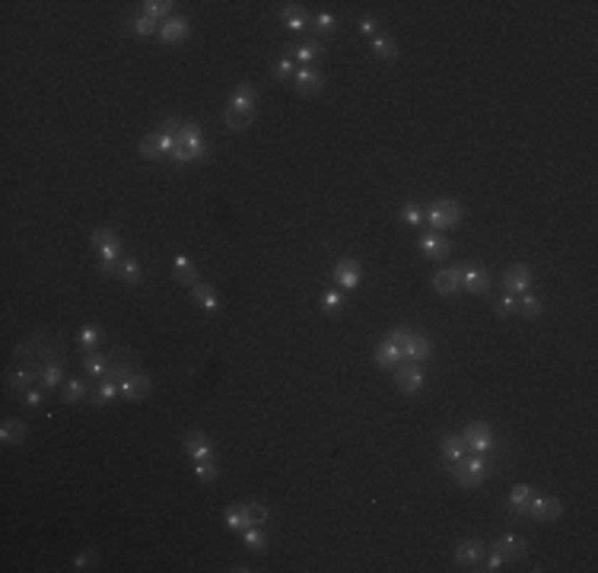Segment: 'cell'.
Listing matches in <instances>:
<instances>
[{
  "label": "cell",
  "instance_id": "cell-1",
  "mask_svg": "<svg viewBox=\"0 0 598 573\" xmlns=\"http://www.w3.org/2000/svg\"><path fill=\"white\" fill-rule=\"evenodd\" d=\"M54 357H64V347H61V341H54L51 334H45V331H36L32 338H26L23 344H16V351H13L16 366H32V370H42Z\"/></svg>",
  "mask_w": 598,
  "mask_h": 573
},
{
  "label": "cell",
  "instance_id": "cell-2",
  "mask_svg": "<svg viewBox=\"0 0 598 573\" xmlns=\"http://www.w3.org/2000/svg\"><path fill=\"white\" fill-rule=\"evenodd\" d=\"M90 242L99 255V274L118 277V264H121V258H125V242H121V236L115 233L112 227H96Z\"/></svg>",
  "mask_w": 598,
  "mask_h": 573
},
{
  "label": "cell",
  "instance_id": "cell-3",
  "mask_svg": "<svg viewBox=\"0 0 598 573\" xmlns=\"http://www.w3.org/2000/svg\"><path fill=\"white\" fill-rule=\"evenodd\" d=\"M446 475L452 478L458 487H481V484L487 481V475H491V462L481 453L468 455V459L461 455L458 462H446Z\"/></svg>",
  "mask_w": 598,
  "mask_h": 573
},
{
  "label": "cell",
  "instance_id": "cell-4",
  "mask_svg": "<svg viewBox=\"0 0 598 573\" xmlns=\"http://www.w3.org/2000/svg\"><path fill=\"white\" fill-rule=\"evenodd\" d=\"M461 217H465V210H461V204L452 201V197H436V201H430L424 207V220L430 223V229H436V233L458 227Z\"/></svg>",
  "mask_w": 598,
  "mask_h": 573
},
{
  "label": "cell",
  "instance_id": "cell-5",
  "mask_svg": "<svg viewBox=\"0 0 598 573\" xmlns=\"http://www.w3.org/2000/svg\"><path fill=\"white\" fill-rule=\"evenodd\" d=\"M105 357H108V370H105L102 379H115L121 386L127 376L137 373V357H134V351H127V347H115V351H108Z\"/></svg>",
  "mask_w": 598,
  "mask_h": 573
},
{
  "label": "cell",
  "instance_id": "cell-6",
  "mask_svg": "<svg viewBox=\"0 0 598 573\" xmlns=\"http://www.w3.org/2000/svg\"><path fill=\"white\" fill-rule=\"evenodd\" d=\"M461 290H468L471 296H487L491 293V271L481 264H465L461 268Z\"/></svg>",
  "mask_w": 598,
  "mask_h": 573
},
{
  "label": "cell",
  "instance_id": "cell-7",
  "mask_svg": "<svg viewBox=\"0 0 598 573\" xmlns=\"http://www.w3.org/2000/svg\"><path fill=\"white\" fill-rule=\"evenodd\" d=\"M179 140L188 147V153H192V160H207L210 147L207 140H204V131L198 121H182V131H179Z\"/></svg>",
  "mask_w": 598,
  "mask_h": 573
},
{
  "label": "cell",
  "instance_id": "cell-8",
  "mask_svg": "<svg viewBox=\"0 0 598 573\" xmlns=\"http://www.w3.org/2000/svg\"><path fill=\"white\" fill-rule=\"evenodd\" d=\"M392 373H395V386L401 388V392L414 395V392H420V388H424V370H420V363L401 360V363Z\"/></svg>",
  "mask_w": 598,
  "mask_h": 573
},
{
  "label": "cell",
  "instance_id": "cell-9",
  "mask_svg": "<svg viewBox=\"0 0 598 573\" xmlns=\"http://www.w3.org/2000/svg\"><path fill=\"white\" fill-rule=\"evenodd\" d=\"M172 147H175V138H166L162 131H150L140 140V156L144 160H166V156H172Z\"/></svg>",
  "mask_w": 598,
  "mask_h": 573
},
{
  "label": "cell",
  "instance_id": "cell-10",
  "mask_svg": "<svg viewBox=\"0 0 598 573\" xmlns=\"http://www.w3.org/2000/svg\"><path fill=\"white\" fill-rule=\"evenodd\" d=\"M360 274H363V264H360L357 258H341V262L331 268V281H335V286H341V290L360 286Z\"/></svg>",
  "mask_w": 598,
  "mask_h": 573
},
{
  "label": "cell",
  "instance_id": "cell-11",
  "mask_svg": "<svg viewBox=\"0 0 598 573\" xmlns=\"http://www.w3.org/2000/svg\"><path fill=\"white\" fill-rule=\"evenodd\" d=\"M484 561V542L481 538H465V542L455 548V564L461 570H478Z\"/></svg>",
  "mask_w": 598,
  "mask_h": 573
},
{
  "label": "cell",
  "instance_id": "cell-12",
  "mask_svg": "<svg viewBox=\"0 0 598 573\" xmlns=\"http://www.w3.org/2000/svg\"><path fill=\"white\" fill-rule=\"evenodd\" d=\"M461 440H465V446L471 449V453H481L484 455L487 449H493V433L487 424H481V420H474V424H468L461 430Z\"/></svg>",
  "mask_w": 598,
  "mask_h": 573
},
{
  "label": "cell",
  "instance_id": "cell-13",
  "mask_svg": "<svg viewBox=\"0 0 598 573\" xmlns=\"http://www.w3.org/2000/svg\"><path fill=\"white\" fill-rule=\"evenodd\" d=\"M290 51H293V61H296V67H312V61L315 58H322V51H325V45H322V38L318 36H305L299 45H290Z\"/></svg>",
  "mask_w": 598,
  "mask_h": 573
},
{
  "label": "cell",
  "instance_id": "cell-14",
  "mask_svg": "<svg viewBox=\"0 0 598 573\" xmlns=\"http://www.w3.org/2000/svg\"><path fill=\"white\" fill-rule=\"evenodd\" d=\"M293 86H296L299 96H315V93L325 90V77L315 71V67H296Z\"/></svg>",
  "mask_w": 598,
  "mask_h": 573
},
{
  "label": "cell",
  "instance_id": "cell-15",
  "mask_svg": "<svg viewBox=\"0 0 598 573\" xmlns=\"http://www.w3.org/2000/svg\"><path fill=\"white\" fill-rule=\"evenodd\" d=\"M430 353H433V341L420 331H414L411 341L401 347V357L411 360V363H424V360H430Z\"/></svg>",
  "mask_w": 598,
  "mask_h": 573
},
{
  "label": "cell",
  "instance_id": "cell-16",
  "mask_svg": "<svg viewBox=\"0 0 598 573\" xmlns=\"http://www.w3.org/2000/svg\"><path fill=\"white\" fill-rule=\"evenodd\" d=\"M188 29H192V26H188L185 16H172V19H166V23H159V32H156V36H159L162 45H179V42L188 38Z\"/></svg>",
  "mask_w": 598,
  "mask_h": 573
},
{
  "label": "cell",
  "instance_id": "cell-17",
  "mask_svg": "<svg viewBox=\"0 0 598 573\" xmlns=\"http://www.w3.org/2000/svg\"><path fill=\"white\" fill-rule=\"evenodd\" d=\"M503 286H506L509 293H528L532 290V271H528L525 264H509V268L503 271Z\"/></svg>",
  "mask_w": 598,
  "mask_h": 573
},
{
  "label": "cell",
  "instance_id": "cell-18",
  "mask_svg": "<svg viewBox=\"0 0 598 573\" xmlns=\"http://www.w3.org/2000/svg\"><path fill=\"white\" fill-rule=\"evenodd\" d=\"M560 513H563V507L557 497H535L532 507H528V516L538 522H554V520H560Z\"/></svg>",
  "mask_w": 598,
  "mask_h": 573
},
{
  "label": "cell",
  "instance_id": "cell-19",
  "mask_svg": "<svg viewBox=\"0 0 598 573\" xmlns=\"http://www.w3.org/2000/svg\"><path fill=\"white\" fill-rule=\"evenodd\" d=\"M493 551H500L503 561H522V557L528 554V538H522V535H503V538H497Z\"/></svg>",
  "mask_w": 598,
  "mask_h": 573
},
{
  "label": "cell",
  "instance_id": "cell-20",
  "mask_svg": "<svg viewBox=\"0 0 598 573\" xmlns=\"http://www.w3.org/2000/svg\"><path fill=\"white\" fill-rule=\"evenodd\" d=\"M433 290L439 296H455L461 290V268H443L433 274Z\"/></svg>",
  "mask_w": 598,
  "mask_h": 573
},
{
  "label": "cell",
  "instance_id": "cell-21",
  "mask_svg": "<svg viewBox=\"0 0 598 573\" xmlns=\"http://www.w3.org/2000/svg\"><path fill=\"white\" fill-rule=\"evenodd\" d=\"M185 453L192 455V462L214 459V446H210L207 433H201V430H188V436H185Z\"/></svg>",
  "mask_w": 598,
  "mask_h": 573
},
{
  "label": "cell",
  "instance_id": "cell-22",
  "mask_svg": "<svg viewBox=\"0 0 598 573\" xmlns=\"http://www.w3.org/2000/svg\"><path fill=\"white\" fill-rule=\"evenodd\" d=\"M280 19H283V23H287L293 32H309V26H312V16L305 13L303 4H283V6H280Z\"/></svg>",
  "mask_w": 598,
  "mask_h": 573
},
{
  "label": "cell",
  "instance_id": "cell-23",
  "mask_svg": "<svg viewBox=\"0 0 598 573\" xmlns=\"http://www.w3.org/2000/svg\"><path fill=\"white\" fill-rule=\"evenodd\" d=\"M192 299L201 306L204 312H207V316H216V312H220V299H216V290H214V286H210L207 281H198V284L192 286Z\"/></svg>",
  "mask_w": 598,
  "mask_h": 573
},
{
  "label": "cell",
  "instance_id": "cell-24",
  "mask_svg": "<svg viewBox=\"0 0 598 573\" xmlns=\"http://www.w3.org/2000/svg\"><path fill=\"white\" fill-rule=\"evenodd\" d=\"M251 121H255V108H236V105H226L223 112V125L229 131H248Z\"/></svg>",
  "mask_w": 598,
  "mask_h": 573
},
{
  "label": "cell",
  "instance_id": "cell-25",
  "mask_svg": "<svg viewBox=\"0 0 598 573\" xmlns=\"http://www.w3.org/2000/svg\"><path fill=\"white\" fill-rule=\"evenodd\" d=\"M147 395H150V376H144V373H134V376H127L121 382V398L140 401V398H147Z\"/></svg>",
  "mask_w": 598,
  "mask_h": 573
},
{
  "label": "cell",
  "instance_id": "cell-26",
  "mask_svg": "<svg viewBox=\"0 0 598 573\" xmlns=\"http://www.w3.org/2000/svg\"><path fill=\"white\" fill-rule=\"evenodd\" d=\"M532 500H535V487H528V484H515V487L509 490V510H513L515 516H528Z\"/></svg>",
  "mask_w": 598,
  "mask_h": 573
},
{
  "label": "cell",
  "instance_id": "cell-27",
  "mask_svg": "<svg viewBox=\"0 0 598 573\" xmlns=\"http://www.w3.org/2000/svg\"><path fill=\"white\" fill-rule=\"evenodd\" d=\"M420 249H424L430 258H446L448 252H452V245H448V239H446L443 233L430 229V233H424V236H420Z\"/></svg>",
  "mask_w": 598,
  "mask_h": 573
},
{
  "label": "cell",
  "instance_id": "cell-28",
  "mask_svg": "<svg viewBox=\"0 0 598 573\" xmlns=\"http://www.w3.org/2000/svg\"><path fill=\"white\" fill-rule=\"evenodd\" d=\"M372 360H376L379 370H395V366L404 357H401V347L398 344H392V341H382V344L376 347V353H372Z\"/></svg>",
  "mask_w": 598,
  "mask_h": 573
},
{
  "label": "cell",
  "instance_id": "cell-29",
  "mask_svg": "<svg viewBox=\"0 0 598 573\" xmlns=\"http://www.w3.org/2000/svg\"><path fill=\"white\" fill-rule=\"evenodd\" d=\"M61 379H64V357H54L48 363L38 370V386L42 388H54L61 386Z\"/></svg>",
  "mask_w": 598,
  "mask_h": 573
},
{
  "label": "cell",
  "instance_id": "cell-30",
  "mask_svg": "<svg viewBox=\"0 0 598 573\" xmlns=\"http://www.w3.org/2000/svg\"><path fill=\"white\" fill-rule=\"evenodd\" d=\"M36 382H38V370H32V366H16V370L6 376V386L16 388V392H29Z\"/></svg>",
  "mask_w": 598,
  "mask_h": 573
},
{
  "label": "cell",
  "instance_id": "cell-31",
  "mask_svg": "<svg viewBox=\"0 0 598 573\" xmlns=\"http://www.w3.org/2000/svg\"><path fill=\"white\" fill-rule=\"evenodd\" d=\"M172 271H175V277H179V284H185V286H194L201 281L198 268L192 264V258H188V255H175L172 258Z\"/></svg>",
  "mask_w": 598,
  "mask_h": 573
},
{
  "label": "cell",
  "instance_id": "cell-32",
  "mask_svg": "<svg viewBox=\"0 0 598 573\" xmlns=\"http://www.w3.org/2000/svg\"><path fill=\"white\" fill-rule=\"evenodd\" d=\"M26 440V424L19 418H10L4 420V427H0V443L4 446H19V443Z\"/></svg>",
  "mask_w": 598,
  "mask_h": 573
},
{
  "label": "cell",
  "instance_id": "cell-33",
  "mask_svg": "<svg viewBox=\"0 0 598 573\" xmlns=\"http://www.w3.org/2000/svg\"><path fill=\"white\" fill-rule=\"evenodd\" d=\"M369 48H372V54L382 58V61H395L398 58V42L392 36H385V32H379L376 38H369Z\"/></svg>",
  "mask_w": 598,
  "mask_h": 573
},
{
  "label": "cell",
  "instance_id": "cell-34",
  "mask_svg": "<svg viewBox=\"0 0 598 573\" xmlns=\"http://www.w3.org/2000/svg\"><path fill=\"white\" fill-rule=\"evenodd\" d=\"M115 395H121L118 382H115V379H99V386L90 392V398H93V405H96V408H105Z\"/></svg>",
  "mask_w": 598,
  "mask_h": 573
},
{
  "label": "cell",
  "instance_id": "cell-35",
  "mask_svg": "<svg viewBox=\"0 0 598 573\" xmlns=\"http://www.w3.org/2000/svg\"><path fill=\"white\" fill-rule=\"evenodd\" d=\"M102 341H105V331H102V325H83V329H80V334H77V344L83 347L86 353L96 351Z\"/></svg>",
  "mask_w": 598,
  "mask_h": 573
},
{
  "label": "cell",
  "instance_id": "cell-36",
  "mask_svg": "<svg viewBox=\"0 0 598 573\" xmlns=\"http://www.w3.org/2000/svg\"><path fill=\"white\" fill-rule=\"evenodd\" d=\"M443 459L446 462H458L461 455L468 453V446H465V440H461V433H448V436H443Z\"/></svg>",
  "mask_w": 598,
  "mask_h": 573
},
{
  "label": "cell",
  "instance_id": "cell-37",
  "mask_svg": "<svg viewBox=\"0 0 598 573\" xmlns=\"http://www.w3.org/2000/svg\"><path fill=\"white\" fill-rule=\"evenodd\" d=\"M144 16H150V19H172L175 16V4L172 0H147L144 4Z\"/></svg>",
  "mask_w": 598,
  "mask_h": 573
},
{
  "label": "cell",
  "instance_id": "cell-38",
  "mask_svg": "<svg viewBox=\"0 0 598 573\" xmlns=\"http://www.w3.org/2000/svg\"><path fill=\"white\" fill-rule=\"evenodd\" d=\"M242 542H246V548L255 551V554H264V551H268V535H264L261 525H248V529L242 532Z\"/></svg>",
  "mask_w": 598,
  "mask_h": 573
},
{
  "label": "cell",
  "instance_id": "cell-39",
  "mask_svg": "<svg viewBox=\"0 0 598 573\" xmlns=\"http://www.w3.org/2000/svg\"><path fill=\"white\" fill-rule=\"evenodd\" d=\"M86 395H90V386H86L83 379H67L64 388H61V398H64L67 405H73V401H83Z\"/></svg>",
  "mask_w": 598,
  "mask_h": 573
},
{
  "label": "cell",
  "instance_id": "cell-40",
  "mask_svg": "<svg viewBox=\"0 0 598 573\" xmlns=\"http://www.w3.org/2000/svg\"><path fill=\"white\" fill-rule=\"evenodd\" d=\"M83 370H86V376H93V379H102L105 376V370H108V357L105 353H86L83 357Z\"/></svg>",
  "mask_w": 598,
  "mask_h": 573
},
{
  "label": "cell",
  "instance_id": "cell-41",
  "mask_svg": "<svg viewBox=\"0 0 598 573\" xmlns=\"http://www.w3.org/2000/svg\"><path fill=\"white\" fill-rule=\"evenodd\" d=\"M140 274H144V271H140L137 258H131V255L121 258V264H118V277H121V281H125V284H137Z\"/></svg>",
  "mask_w": 598,
  "mask_h": 573
},
{
  "label": "cell",
  "instance_id": "cell-42",
  "mask_svg": "<svg viewBox=\"0 0 598 573\" xmlns=\"http://www.w3.org/2000/svg\"><path fill=\"white\" fill-rule=\"evenodd\" d=\"M223 520H226V525H229V529H236V532H246V529H248L246 510H242V503H229V507L223 510Z\"/></svg>",
  "mask_w": 598,
  "mask_h": 573
},
{
  "label": "cell",
  "instance_id": "cell-43",
  "mask_svg": "<svg viewBox=\"0 0 598 573\" xmlns=\"http://www.w3.org/2000/svg\"><path fill=\"white\" fill-rule=\"evenodd\" d=\"M312 36H328V32H335L337 29V19H335V13H318V16H312Z\"/></svg>",
  "mask_w": 598,
  "mask_h": 573
},
{
  "label": "cell",
  "instance_id": "cell-44",
  "mask_svg": "<svg viewBox=\"0 0 598 573\" xmlns=\"http://www.w3.org/2000/svg\"><path fill=\"white\" fill-rule=\"evenodd\" d=\"M271 73H274L277 80H293L296 61H293V51H290V45H287V51H283V58L277 61V67H271Z\"/></svg>",
  "mask_w": 598,
  "mask_h": 573
},
{
  "label": "cell",
  "instance_id": "cell-45",
  "mask_svg": "<svg viewBox=\"0 0 598 573\" xmlns=\"http://www.w3.org/2000/svg\"><path fill=\"white\" fill-rule=\"evenodd\" d=\"M216 475H220V465H216V459H201V462H194V478L204 484H210V481H216Z\"/></svg>",
  "mask_w": 598,
  "mask_h": 573
},
{
  "label": "cell",
  "instance_id": "cell-46",
  "mask_svg": "<svg viewBox=\"0 0 598 573\" xmlns=\"http://www.w3.org/2000/svg\"><path fill=\"white\" fill-rule=\"evenodd\" d=\"M131 32L137 38H150V36H156V32H159V23H156V19H150V16H144V13H140L137 19H134L131 23Z\"/></svg>",
  "mask_w": 598,
  "mask_h": 573
},
{
  "label": "cell",
  "instance_id": "cell-47",
  "mask_svg": "<svg viewBox=\"0 0 598 573\" xmlns=\"http://www.w3.org/2000/svg\"><path fill=\"white\" fill-rule=\"evenodd\" d=\"M242 510H246V522L248 525H264L271 520V513H268L264 503H242Z\"/></svg>",
  "mask_w": 598,
  "mask_h": 573
},
{
  "label": "cell",
  "instance_id": "cell-48",
  "mask_svg": "<svg viewBox=\"0 0 598 573\" xmlns=\"http://www.w3.org/2000/svg\"><path fill=\"white\" fill-rule=\"evenodd\" d=\"M519 309H522V316H525V319H538L545 306H541V299L535 296L532 290H528V293H522V299H519Z\"/></svg>",
  "mask_w": 598,
  "mask_h": 573
},
{
  "label": "cell",
  "instance_id": "cell-49",
  "mask_svg": "<svg viewBox=\"0 0 598 573\" xmlns=\"http://www.w3.org/2000/svg\"><path fill=\"white\" fill-rule=\"evenodd\" d=\"M497 316L500 319H509V316H515V309H519V299H515V293H506V296H497Z\"/></svg>",
  "mask_w": 598,
  "mask_h": 573
},
{
  "label": "cell",
  "instance_id": "cell-50",
  "mask_svg": "<svg viewBox=\"0 0 598 573\" xmlns=\"http://www.w3.org/2000/svg\"><path fill=\"white\" fill-rule=\"evenodd\" d=\"M401 220L411 223V227H420L424 223V207L420 204H401Z\"/></svg>",
  "mask_w": 598,
  "mask_h": 573
},
{
  "label": "cell",
  "instance_id": "cell-51",
  "mask_svg": "<svg viewBox=\"0 0 598 573\" xmlns=\"http://www.w3.org/2000/svg\"><path fill=\"white\" fill-rule=\"evenodd\" d=\"M99 567V554L96 548L83 551V554H77V561H73V570H96Z\"/></svg>",
  "mask_w": 598,
  "mask_h": 573
},
{
  "label": "cell",
  "instance_id": "cell-52",
  "mask_svg": "<svg viewBox=\"0 0 598 573\" xmlns=\"http://www.w3.org/2000/svg\"><path fill=\"white\" fill-rule=\"evenodd\" d=\"M411 334H414V329H411V325H398V329H392L389 334H385V341H392V344L404 347L407 341H411Z\"/></svg>",
  "mask_w": 598,
  "mask_h": 573
},
{
  "label": "cell",
  "instance_id": "cell-53",
  "mask_svg": "<svg viewBox=\"0 0 598 573\" xmlns=\"http://www.w3.org/2000/svg\"><path fill=\"white\" fill-rule=\"evenodd\" d=\"M341 303H344V296L337 290H325V296H322V309L325 312H337V309H341Z\"/></svg>",
  "mask_w": 598,
  "mask_h": 573
},
{
  "label": "cell",
  "instance_id": "cell-54",
  "mask_svg": "<svg viewBox=\"0 0 598 573\" xmlns=\"http://www.w3.org/2000/svg\"><path fill=\"white\" fill-rule=\"evenodd\" d=\"M23 395H26V405H29L32 411H36V408H42V405H45V388H36V386H32L29 392H23Z\"/></svg>",
  "mask_w": 598,
  "mask_h": 573
},
{
  "label": "cell",
  "instance_id": "cell-55",
  "mask_svg": "<svg viewBox=\"0 0 598 573\" xmlns=\"http://www.w3.org/2000/svg\"><path fill=\"white\" fill-rule=\"evenodd\" d=\"M360 32H363V36H369V38H376L379 36V19L363 16V19H360Z\"/></svg>",
  "mask_w": 598,
  "mask_h": 573
},
{
  "label": "cell",
  "instance_id": "cell-56",
  "mask_svg": "<svg viewBox=\"0 0 598 573\" xmlns=\"http://www.w3.org/2000/svg\"><path fill=\"white\" fill-rule=\"evenodd\" d=\"M159 131L166 134V138H179L182 121H179V118H166V121H162V128H159Z\"/></svg>",
  "mask_w": 598,
  "mask_h": 573
},
{
  "label": "cell",
  "instance_id": "cell-57",
  "mask_svg": "<svg viewBox=\"0 0 598 573\" xmlns=\"http://www.w3.org/2000/svg\"><path fill=\"white\" fill-rule=\"evenodd\" d=\"M500 567H503V557H500V551H493V554L487 557V567H484V570L493 573V570H500Z\"/></svg>",
  "mask_w": 598,
  "mask_h": 573
}]
</instances>
